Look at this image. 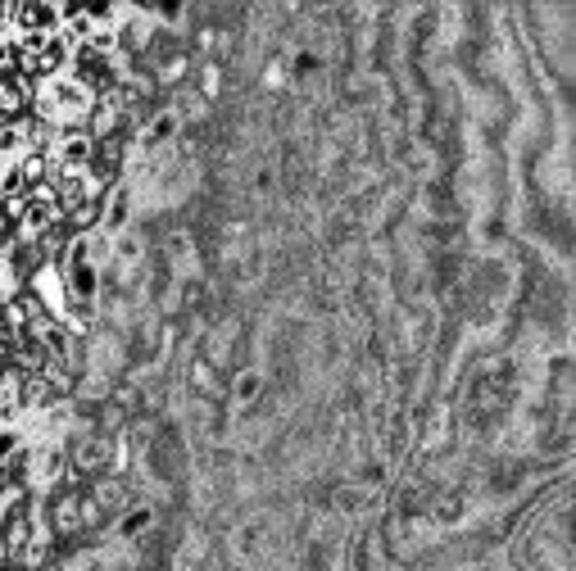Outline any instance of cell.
Returning <instances> with one entry per match:
<instances>
[{
  "instance_id": "cell-1",
  "label": "cell",
  "mask_w": 576,
  "mask_h": 571,
  "mask_svg": "<svg viewBox=\"0 0 576 571\" xmlns=\"http://www.w3.org/2000/svg\"><path fill=\"white\" fill-rule=\"evenodd\" d=\"M173 132H177V114H173V109H164V114H159V118L150 122V127H145V136H141V141H145V145H159V141H168Z\"/></svg>"
},
{
  "instance_id": "cell-2",
  "label": "cell",
  "mask_w": 576,
  "mask_h": 571,
  "mask_svg": "<svg viewBox=\"0 0 576 571\" xmlns=\"http://www.w3.org/2000/svg\"><path fill=\"white\" fill-rule=\"evenodd\" d=\"M127 191H118V200H109V209H105V222L109 227H122V222H127Z\"/></svg>"
},
{
  "instance_id": "cell-3",
  "label": "cell",
  "mask_w": 576,
  "mask_h": 571,
  "mask_svg": "<svg viewBox=\"0 0 576 571\" xmlns=\"http://www.w3.org/2000/svg\"><path fill=\"white\" fill-rule=\"evenodd\" d=\"M259 386H263V377H259V372H241V381H236V399H241V404H250Z\"/></svg>"
},
{
  "instance_id": "cell-4",
  "label": "cell",
  "mask_w": 576,
  "mask_h": 571,
  "mask_svg": "<svg viewBox=\"0 0 576 571\" xmlns=\"http://www.w3.org/2000/svg\"><path fill=\"white\" fill-rule=\"evenodd\" d=\"M182 73H187V59H173V64H164V73H159V78H164V82H177Z\"/></svg>"
},
{
  "instance_id": "cell-5",
  "label": "cell",
  "mask_w": 576,
  "mask_h": 571,
  "mask_svg": "<svg viewBox=\"0 0 576 571\" xmlns=\"http://www.w3.org/2000/svg\"><path fill=\"white\" fill-rule=\"evenodd\" d=\"M218 91V68L209 64V68H204V95H214Z\"/></svg>"
}]
</instances>
